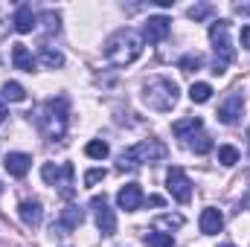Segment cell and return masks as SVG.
Segmentation results:
<instances>
[{"label": "cell", "instance_id": "obj_1", "mask_svg": "<svg viewBox=\"0 0 250 247\" xmlns=\"http://www.w3.org/2000/svg\"><path fill=\"white\" fill-rule=\"evenodd\" d=\"M143 47H146V38H143L137 29L125 26V29L114 32V35L108 38V44H105V62L114 64V67H125V64H131V62L140 59Z\"/></svg>", "mask_w": 250, "mask_h": 247}, {"label": "cell", "instance_id": "obj_2", "mask_svg": "<svg viewBox=\"0 0 250 247\" xmlns=\"http://www.w3.org/2000/svg\"><path fill=\"white\" fill-rule=\"evenodd\" d=\"M169 157V148L160 143V140H154V137H148V140H143V143H137L134 148H128L123 151L120 157H117V166L120 169H128V172H134V169H140L143 163H163Z\"/></svg>", "mask_w": 250, "mask_h": 247}, {"label": "cell", "instance_id": "obj_3", "mask_svg": "<svg viewBox=\"0 0 250 247\" xmlns=\"http://www.w3.org/2000/svg\"><path fill=\"white\" fill-rule=\"evenodd\" d=\"M143 102H146V108L166 114L178 105V84L166 76H154L143 84Z\"/></svg>", "mask_w": 250, "mask_h": 247}, {"label": "cell", "instance_id": "obj_4", "mask_svg": "<svg viewBox=\"0 0 250 247\" xmlns=\"http://www.w3.org/2000/svg\"><path fill=\"white\" fill-rule=\"evenodd\" d=\"M38 125L44 131L47 140H62L64 131H67V99L64 96H56V99H47L44 108H41V117H38Z\"/></svg>", "mask_w": 250, "mask_h": 247}, {"label": "cell", "instance_id": "obj_5", "mask_svg": "<svg viewBox=\"0 0 250 247\" xmlns=\"http://www.w3.org/2000/svg\"><path fill=\"white\" fill-rule=\"evenodd\" d=\"M209 41H212V50H215V64H212V73L221 76L224 67L233 62V44H230V23L227 21H215L209 26Z\"/></svg>", "mask_w": 250, "mask_h": 247}, {"label": "cell", "instance_id": "obj_6", "mask_svg": "<svg viewBox=\"0 0 250 247\" xmlns=\"http://www.w3.org/2000/svg\"><path fill=\"white\" fill-rule=\"evenodd\" d=\"M73 166L70 163H44L41 166V178L47 181L50 186H59V192H62L64 198H70L73 192H76V181H73Z\"/></svg>", "mask_w": 250, "mask_h": 247}, {"label": "cell", "instance_id": "obj_7", "mask_svg": "<svg viewBox=\"0 0 250 247\" xmlns=\"http://www.w3.org/2000/svg\"><path fill=\"white\" fill-rule=\"evenodd\" d=\"M166 192H169L178 204H189V198H192V181L187 178L184 169L172 166V169L166 172Z\"/></svg>", "mask_w": 250, "mask_h": 247}, {"label": "cell", "instance_id": "obj_8", "mask_svg": "<svg viewBox=\"0 0 250 247\" xmlns=\"http://www.w3.org/2000/svg\"><path fill=\"white\" fill-rule=\"evenodd\" d=\"M90 206H93V212H96V227H99V233H102V236H114V233H117V215H114V209L108 206L105 195H93V198H90Z\"/></svg>", "mask_w": 250, "mask_h": 247}, {"label": "cell", "instance_id": "obj_9", "mask_svg": "<svg viewBox=\"0 0 250 247\" xmlns=\"http://www.w3.org/2000/svg\"><path fill=\"white\" fill-rule=\"evenodd\" d=\"M242 111H245V96L239 93V90H233L224 102H221V108H218V120L224 125H236L239 123V117H242Z\"/></svg>", "mask_w": 250, "mask_h": 247}, {"label": "cell", "instance_id": "obj_10", "mask_svg": "<svg viewBox=\"0 0 250 247\" xmlns=\"http://www.w3.org/2000/svg\"><path fill=\"white\" fill-rule=\"evenodd\" d=\"M169 32H172V21H169L166 15H154V18H148V21H146L143 38H146L148 44H160Z\"/></svg>", "mask_w": 250, "mask_h": 247}, {"label": "cell", "instance_id": "obj_11", "mask_svg": "<svg viewBox=\"0 0 250 247\" xmlns=\"http://www.w3.org/2000/svg\"><path fill=\"white\" fill-rule=\"evenodd\" d=\"M117 206L125 209V212H134L143 206V189L137 184H125L120 192H117Z\"/></svg>", "mask_w": 250, "mask_h": 247}, {"label": "cell", "instance_id": "obj_12", "mask_svg": "<svg viewBox=\"0 0 250 247\" xmlns=\"http://www.w3.org/2000/svg\"><path fill=\"white\" fill-rule=\"evenodd\" d=\"M18 215H21V221H23L26 227H38L41 218H44V206H41L38 198H26V201H21Z\"/></svg>", "mask_w": 250, "mask_h": 247}, {"label": "cell", "instance_id": "obj_13", "mask_svg": "<svg viewBox=\"0 0 250 247\" xmlns=\"http://www.w3.org/2000/svg\"><path fill=\"white\" fill-rule=\"evenodd\" d=\"M3 166H6V172H9L12 178H23V175L29 172V166H32V157L23 154V151H9L6 160H3Z\"/></svg>", "mask_w": 250, "mask_h": 247}, {"label": "cell", "instance_id": "obj_14", "mask_svg": "<svg viewBox=\"0 0 250 247\" xmlns=\"http://www.w3.org/2000/svg\"><path fill=\"white\" fill-rule=\"evenodd\" d=\"M201 233L204 236H215V233H221V227H224V215H221V209H215V206H207L204 212H201Z\"/></svg>", "mask_w": 250, "mask_h": 247}, {"label": "cell", "instance_id": "obj_15", "mask_svg": "<svg viewBox=\"0 0 250 247\" xmlns=\"http://www.w3.org/2000/svg\"><path fill=\"white\" fill-rule=\"evenodd\" d=\"M82 209L79 206H64L62 215H59V224H53V233H70V230H76L79 224H82Z\"/></svg>", "mask_w": 250, "mask_h": 247}, {"label": "cell", "instance_id": "obj_16", "mask_svg": "<svg viewBox=\"0 0 250 247\" xmlns=\"http://www.w3.org/2000/svg\"><path fill=\"white\" fill-rule=\"evenodd\" d=\"M12 64H15L18 70H23V73H32V70H35V56L29 53L26 44H15V47H12Z\"/></svg>", "mask_w": 250, "mask_h": 247}, {"label": "cell", "instance_id": "obj_17", "mask_svg": "<svg viewBox=\"0 0 250 247\" xmlns=\"http://www.w3.org/2000/svg\"><path fill=\"white\" fill-rule=\"evenodd\" d=\"M15 29L21 32V35H26V32H32L35 26H38V18L32 15V9L29 6H18V12H15Z\"/></svg>", "mask_w": 250, "mask_h": 247}, {"label": "cell", "instance_id": "obj_18", "mask_svg": "<svg viewBox=\"0 0 250 247\" xmlns=\"http://www.w3.org/2000/svg\"><path fill=\"white\" fill-rule=\"evenodd\" d=\"M172 131H175V137L187 140V137H192L195 131H201V117H187V120H178V123L172 125Z\"/></svg>", "mask_w": 250, "mask_h": 247}, {"label": "cell", "instance_id": "obj_19", "mask_svg": "<svg viewBox=\"0 0 250 247\" xmlns=\"http://www.w3.org/2000/svg\"><path fill=\"white\" fill-rule=\"evenodd\" d=\"M187 145L195 151V154H207V151H212V140H209V134H204V131H195L192 137H187Z\"/></svg>", "mask_w": 250, "mask_h": 247}, {"label": "cell", "instance_id": "obj_20", "mask_svg": "<svg viewBox=\"0 0 250 247\" xmlns=\"http://www.w3.org/2000/svg\"><path fill=\"white\" fill-rule=\"evenodd\" d=\"M38 59L44 67H50V70H56V67H64V56L56 50V47H41V53H38Z\"/></svg>", "mask_w": 250, "mask_h": 247}, {"label": "cell", "instance_id": "obj_21", "mask_svg": "<svg viewBox=\"0 0 250 247\" xmlns=\"http://www.w3.org/2000/svg\"><path fill=\"white\" fill-rule=\"evenodd\" d=\"M209 96H212V87H209L207 82H195V84L189 87V99H192L195 105H204V102H209Z\"/></svg>", "mask_w": 250, "mask_h": 247}, {"label": "cell", "instance_id": "obj_22", "mask_svg": "<svg viewBox=\"0 0 250 247\" xmlns=\"http://www.w3.org/2000/svg\"><path fill=\"white\" fill-rule=\"evenodd\" d=\"M108 151H111V148H108V143H105V140H90V143L84 145V154H87V157H93V160H105V157H108Z\"/></svg>", "mask_w": 250, "mask_h": 247}, {"label": "cell", "instance_id": "obj_23", "mask_svg": "<svg viewBox=\"0 0 250 247\" xmlns=\"http://www.w3.org/2000/svg\"><path fill=\"white\" fill-rule=\"evenodd\" d=\"M3 99H9V102H23V99H26V90H23L18 82H6V84H3Z\"/></svg>", "mask_w": 250, "mask_h": 247}, {"label": "cell", "instance_id": "obj_24", "mask_svg": "<svg viewBox=\"0 0 250 247\" xmlns=\"http://www.w3.org/2000/svg\"><path fill=\"white\" fill-rule=\"evenodd\" d=\"M146 247H172V233H146Z\"/></svg>", "mask_w": 250, "mask_h": 247}, {"label": "cell", "instance_id": "obj_25", "mask_svg": "<svg viewBox=\"0 0 250 247\" xmlns=\"http://www.w3.org/2000/svg\"><path fill=\"white\" fill-rule=\"evenodd\" d=\"M218 163L221 166H236L239 163V148L236 145H221L218 148Z\"/></svg>", "mask_w": 250, "mask_h": 247}, {"label": "cell", "instance_id": "obj_26", "mask_svg": "<svg viewBox=\"0 0 250 247\" xmlns=\"http://www.w3.org/2000/svg\"><path fill=\"white\" fill-rule=\"evenodd\" d=\"M212 12H215V6H212V3H195V6H189L187 15L192 18V21H207Z\"/></svg>", "mask_w": 250, "mask_h": 247}, {"label": "cell", "instance_id": "obj_27", "mask_svg": "<svg viewBox=\"0 0 250 247\" xmlns=\"http://www.w3.org/2000/svg\"><path fill=\"white\" fill-rule=\"evenodd\" d=\"M154 227H166V230H178V227H184V215H172V212H166V215H160L157 221H154Z\"/></svg>", "mask_w": 250, "mask_h": 247}, {"label": "cell", "instance_id": "obj_28", "mask_svg": "<svg viewBox=\"0 0 250 247\" xmlns=\"http://www.w3.org/2000/svg\"><path fill=\"white\" fill-rule=\"evenodd\" d=\"M38 23H44V32H59V15L56 12H44L38 18Z\"/></svg>", "mask_w": 250, "mask_h": 247}, {"label": "cell", "instance_id": "obj_29", "mask_svg": "<svg viewBox=\"0 0 250 247\" xmlns=\"http://www.w3.org/2000/svg\"><path fill=\"white\" fill-rule=\"evenodd\" d=\"M178 67H181L184 73H192V70L201 67V56H198V53H195V56H184V59L178 62Z\"/></svg>", "mask_w": 250, "mask_h": 247}, {"label": "cell", "instance_id": "obj_30", "mask_svg": "<svg viewBox=\"0 0 250 247\" xmlns=\"http://www.w3.org/2000/svg\"><path fill=\"white\" fill-rule=\"evenodd\" d=\"M99 181H105V169H90L84 175V186H93V184H99Z\"/></svg>", "mask_w": 250, "mask_h": 247}, {"label": "cell", "instance_id": "obj_31", "mask_svg": "<svg viewBox=\"0 0 250 247\" xmlns=\"http://www.w3.org/2000/svg\"><path fill=\"white\" fill-rule=\"evenodd\" d=\"M242 47L250 50V23H248V26H242Z\"/></svg>", "mask_w": 250, "mask_h": 247}, {"label": "cell", "instance_id": "obj_32", "mask_svg": "<svg viewBox=\"0 0 250 247\" xmlns=\"http://www.w3.org/2000/svg\"><path fill=\"white\" fill-rule=\"evenodd\" d=\"M233 9H236V15H245V18H250V3H236Z\"/></svg>", "mask_w": 250, "mask_h": 247}, {"label": "cell", "instance_id": "obj_33", "mask_svg": "<svg viewBox=\"0 0 250 247\" xmlns=\"http://www.w3.org/2000/svg\"><path fill=\"white\" fill-rule=\"evenodd\" d=\"M6 117H9V114H6V102H3V96H0V123H3Z\"/></svg>", "mask_w": 250, "mask_h": 247}, {"label": "cell", "instance_id": "obj_34", "mask_svg": "<svg viewBox=\"0 0 250 247\" xmlns=\"http://www.w3.org/2000/svg\"><path fill=\"white\" fill-rule=\"evenodd\" d=\"M221 247H236V245H221Z\"/></svg>", "mask_w": 250, "mask_h": 247}]
</instances>
